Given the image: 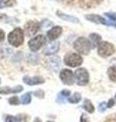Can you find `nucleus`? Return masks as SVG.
Wrapping results in <instances>:
<instances>
[{
	"mask_svg": "<svg viewBox=\"0 0 116 122\" xmlns=\"http://www.w3.org/2000/svg\"><path fill=\"white\" fill-rule=\"evenodd\" d=\"M60 79L63 83L68 86H71L74 82V76L70 69H62V71L60 72Z\"/></svg>",
	"mask_w": 116,
	"mask_h": 122,
	"instance_id": "9",
	"label": "nucleus"
},
{
	"mask_svg": "<svg viewBox=\"0 0 116 122\" xmlns=\"http://www.w3.org/2000/svg\"><path fill=\"white\" fill-rule=\"evenodd\" d=\"M80 122H90L89 121V117L86 114H83L82 115V117H80Z\"/></svg>",
	"mask_w": 116,
	"mask_h": 122,
	"instance_id": "28",
	"label": "nucleus"
},
{
	"mask_svg": "<svg viewBox=\"0 0 116 122\" xmlns=\"http://www.w3.org/2000/svg\"><path fill=\"white\" fill-rule=\"evenodd\" d=\"M84 108L87 110V112H89V113H93L94 112V106H93V104H92V102L90 101V100H88V99H86L84 100Z\"/></svg>",
	"mask_w": 116,
	"mask_h": 122,
	"instance_id": "18",
	"label": "nucleus"
},
{
	"mask_svg": "<svg viewBox=\"0 0 116 122\" xmlns=\"http://www.w3.org/2000/svg\"><path fill=\"white\" fill-rule=\"evenodd\" d=\"M105 15L106 16L109 18L110 20H112V21H115L116 20V13H114V12H107V13H105Z\"/></svg>",
	"mask_w": 116,
	"mask_h": 122,
	"instance_id": "26",
	"label": "nucleus"
},
{
	"mask_svg": "<svg viewBox=\"0 0 116 122\" xmlns=\"http://www.w3.org/2000/svg\"><path fill=\"white\" fill-rule=\"evenodd\" d=\"M31 99H32V95H31V93H26V94L24 95V96H21V101L22 104L26 105V104H29V103L31 102Z\"/></svg>",
	"mask_w": 116,
	"mask_h": 122,
	"instance_id": "22",
	"label": "nucleus"
},
{
	"mask_svg": "<svg viewBox=\"0 0 116 122\" xmlns=\"http://www.w3.org/2000/svg\"><path fill=\"white\" fill-rule=\"evenodd\" d=\"M4 38H5V34H4V32H3L1 29H0V42L4 40Z\"/></svg>",
	"mask_w": 116,
	"mask_h": 122,
	"instance_id": "30",
	"label": "nucleus"
},
{
	"mask_svg": "<svg viewBox=\"0 0 116 122\" xmlns=\"http://www.w3.org/2000/svg\"><path fill=\"white\" fill-rule=\"evenodd\" d=\"M2 17H3V15H2V14H0V18H2Z\"/></svg>",
	"mask_w": 116,
	"mask_h": 122,
	"instance_id": "33",
	"label": "nucleus"
},
{
	"mask_svg": "<svg viewBox=\"0 0 116 122\" xmlns=\"http://www.w3.org/2000/svg\"><path fill=\"white\" fill-rule=\"evenodd\" d=\"M5 122H21V118H19V116H11V115H7L5 117Z\"/></svg>",
	"mask_w": 116,
	"mask_h": 122,
	"instance_id": "23",
	"label": "nucleus"
},
{
	"mask_svg": "<svg viewBox=\"0 0 116 122\" xmlns=\"http://www.w3.org/2000/svg\"><path fill=\"white\" fill-rule=\"evenodd\" d=\"M48 122H53V121H48Z\"/></svg>",
	"mask_w": 116,
	"mask_h": 122,
	"instance_id": "34",
	"label": "nucleus"
},
{
	"mask_svg": "<svg viewBox=\"0 0 116 122\" xmlns=\"http://www.w3.org/2000/svg\"><path fill=\"white\" fill-rule=\"evenodd\" d=\"M60 48V44L59 42H52V43H50L49 45H47V47L44 49V54L45 55H52V54H55V53L58 52Z\"/></svg>",
	"mask_w": 116,
	"mask_h": 122,
	"instance_id": "11",
	"label": "nucleus"
},
{
	"mask_svg": "<svg viewBox=\"0 0 116 122\" xmlns=\"http://www.w3.org/2000/svg\"><path fill=\"white\" fill-rule=\"evenodd\" d=\"M74 49L79 53H80V54L87 55L90 53L91 49H92L91 42L89 40H87L86 38L80 37L74 42Z\"/></svg>",
	"mask_w": 116,
	"mask_h": 122,
	"instance_id": "1",
	"label": "nucleus"
},
{
	"mask_svg": "<svg viewBox=\"0 0 116 122\" xmlns=\"http://www.w3.org/2000/svg\"><path fill=\"white\" fill-rule=\"evenodd\" d=\"M69 95H70V92H69L68 90H63V91H61L60 93L58 94L57 99H56V102H57V103H64L65 99H66L67 97H69Z\"/></svg>",
	"mask_w": 116,
	"mask_h": 122,
	"instance_id": "16",
	"label": "nucleus"
},
{
	"mask_svg": "<svg viewBox=\"0 0 116 122\" xmlns=\"http://www.w3.org/2000/svg\"><path fill=\"white\" fill-rule=\"evenodd\" d=\"M15 4V0H0V8L9 7Z\"/></svg>",
	"mask_w": 116,
	"mask_h": 122,
	"instance_id": "19",
	"label": "nucleus"
},
{
	"mask_svg": "<svg viewBox=\"0 0 116 122\" xmlns=\"http://www.w3.org/2000/svg\"><path fill=\"white\" fill-rule=\"evenodd\" d=\"M99 1H100V0H99Z\"/></svg>",
	"mask_w": 116,
	"mask_h": 122,
	"instance_id": "37",
	"label": "nucleus"
},
{
	"mask_svg": "<svg viewBox=\"0 0 116 122\" xmlns=\"http://www.w3.org/2000/svg\"><path fill=\"white\" fill-rule=\"evenodd\" d=\"M34 122H42V121H41L40 119H39V118H36V119L34 120Z\"/></svg>",
	"mask_w": 116,
	"mask_h": 122,
	"instance_id": "32",
	"label": "nucleus"
},
{
	"mask_svg": "<svg viewBox=\"0 0 116 122\" xmlns=\"http://www.w3.org/2000/svg\"><path fill=\"white\" fill-rule=\"evenodd\" d=\"M53 24L50 20H43V22H42V24L40 25V26H41V30H46L48 28V26H51Z\"/></svg>",
	"mask_w": 116,
	"mask_h": 122,
	"instance_id": "24",
	"label": "nucleus"
},
{
	"mask_svg": "<svg viewBox=\"0 0 116 122\" xmlns=\"http://www.w3.org/2000/svg\"><path fill=\"white\" fill-rule=\"evenodd\" d=\"M115 52L114 46L108 43V42H101V44L98 46V53L101 57H108L112 55Z\"/></svg>",
	"mask_w": 116,
	"mask_h": 122,
	"instance_id": "4",
	"label": "nucleus"
},
{
	"mask_svg": "<svg viewBox=\"0 0 116 122\" xmlns=\"http://www.w3.org/2000/svg\"><path fill=\"white\" fill-rule=\"evenodd\" d=\"M8 42L14 47H18V46L22 45L24 43V32L21 28L14 29L8 35Z\"/></svg>",
	"mask_w": 116,
	"mask_h": 122,
	"instance_id": "2",
	"label": "nucleus"
},
{
	"mask_svg": "<svg viewBox=\"0 0 116 122\" xmlns=\"http://www.w3.org/2000/svg\"><path fill=\"white\" fill-rule=\"evenodd\" d=\"M108 75L112 81H116V66H111L108 69Z\"/></svg>",
	"mask_w": 116,
	"mask_h": 122,
	"instance_id": "21",
	"label": "nucleus"
},
{
	"mask_svg": "<svg viewBox=\"0 0 116 122\" xmlns=\"http://www.w3.org/2000/svg\"><path fill=\"white\" fill-rule=\"evenodd\" d=\"M57 15L59 16L60 18H62L63 20H67V21H71V22H74V24H77L79 22V20L74 16H71V15H66V14H63V13H60V12H57Z\"/></svg>",
	"mask_w": 116,
	"mask_h": 122,
	"instance_id": "17",
	"label": "nucleus"
},
{
	"mask_svg": "<svg viewBox=\"0 0 116 122\" xmlns=\"http://www.w3.org/2000/svg\"><path fill=\"white\" fill-rule=\"evenodd\" d=\"M74 78L79 86H86L89 82V72L84 68H79L75 70Z\"/></svg>",
	"mask_w": 116,
	"mask_h": 122,
	"instance_id": "6",
	"label": "nucleus"
},
{
	"mask_svg": "<svg viewBox=\"0 0 116 122\" xmlns=\"http://www.w3.org/2000/svg\"><path fill=\"white\" fill-rule=\"evenodd\" d=\"M47 65L51 70L58 71V69L60 68V65H61V60L59 57H57V56L49 57L47 59Z\"/></svg>",
	"mask_w": 116,
	"mask_h": 122,
	"instance_id": "10",
	"label": "nucleus"
},
{
	"mask_svg": "<svg viewBox=\"0 0 116 122\" xmlns=\"http://www.w3.org/2000/svg\"><path fill=\"white\" fill-rule=\"evenodd\" d=\"M45 81L43 77L40 76H34V77H29V76H25L24 77V82L26 83L29 86H36V85H40L43 83Z\"/></svg>",
	"mask_w": 116,
	"mask_h": 122,
	"instance_id": "13",
	"label": "nucleus"
},
{
	"mask_svg": "<svg viewBox=\"0 0 116 122\" xmlns=\"http://www.w3.org/2000/svg\"><path fill=\"white\" fill-rule=\"evenodd\" d=\"M61 34H62V28L61 26H54L50 30H48L47 33V37L49 40L54 41L55 39H57Z\"/></svg>",
	"mask_w": 116,
	"mask_h": 122,
	"instance_id": "12",
	"label": "nucleus"
},
{
	"mask_svg": "<svg viewBox=\"0 0 116 122\" xmlns=\"http://www.w3.org/2000/svg\"><path fill=\"white\" fill-rule=\"evenodd\" d=\"M41 29L40 24H38L37 21H29L26 22L25 25V33L26 36L28 37H33L34 35H36L38 33V30Z\"/></svg>",
	"mask_w": 116,
	"mask_h": 122,
	"instance_id": "7",
	"label": "nucleus"
},
{
	"mask_svg": "<svg viewBox=\"0 0 116 122\" xmlns=\"http://www.w3.org/2000/svg\"><path fill=\"white\" fill-rule=\"evenodd\" d=\"M22 91V86H17L15 87H2L0 89V94L1 95H7V94H14V93H19Z\"/></svg>",
	"mask_w": 116,
	"mask_h": 122,
	"instance_id": "14",
	"label": "nucleus"
},
{
	"mask_svg": "<svg viewBox=\"0 0 116 122\" xmlns=\"http://www.w3.org/2000/svg\"><path fill=\"white\" fill-rule=\"evenodd\" d=\"M45 43H46V38H45V36H43V35H38V36H35L33 39L30 40V42H29V47L31 49V51L36 52Z\"/></svg>",
	"mask_w": 116,
	"mask_h": 122,
	"instance_id": "5",
	"label": "nucleus"
},
{
	"mask_svg": "<svg viewBox=\"0 0 116 122\" xmlns=\"http://www.w3.org/2000/svg\"><path fill=\"white\" fill-rule=\"evenodd\" d=\"M80 99H82V96H80V94L75 93V94H73L71 97L68 98V102H69V103H72V104H75V103H79V102L80 101Z\"/></svg>",
	"mask_w": 116,
	"mask_h": 122,
	"instance_id": "20",
	"label": "nucleus"
},
{
	"mask_svg": "<svg viewBox=\"0 0 116 122\" xmlns=\"http://www.w3.org/2000/svg\"><path fill=\"white\" fill-rule=\"evenodd\" d=\"M115 26H116V25H115Z\"/></svg>",
	"mask_w": 116,
	"mask_h": 122,
	"instance_id": "36",
	"label": "nucleus"
},
{
	"mask_svg": "<svg viewBox=\"0 0 116 122\" xmlns=\"http://www.w3.org/2000/svg\"><path fill=\"white\" fill-rule=\"evenodd\" d=\"M115 98H116V95H115Z\"/></svg>",
	"mask_w": 116,
	"mask_h": 122,
	"instance_id": "35",
	"label": "nucleus"
},
{
	"mask_svg": "<svg viewBox=\"0 0 116 122\" xmlns=\"http://www.w3.org/2000/svg\"><path fill=\"white\" fill-rule=\"evenodd\" d=\"M8 102H9V104L10 105H18L19 103V99L17 98V97H12V98H10L9 100H8Z\"/></svg>",
	"mask_w": 116,
	"mask_h": 122,
	"instance_id": "25",
	"label": "nucleus"
},
{
	"mask_svg": "<svg viewBox=\"0 0 116 122\" xmlns=\"http://www.w3.org/2000/svg\"><path fill=\"white\" fill-rule=\"evenodd\" d=\"M107 105H108V107H109V108H111V107L114 105V101H113V100H109V103H108Z\"/></svg>",
	"mask_w": 116,
	"mask_h": 122,
	"instance_id": "31",
	"label": "nucleus"
},
{
	"mask_svg": "<svg viewBox=\"0 0 116 122\" xmlns=\"http://www.w3.org/2000/svg\"><path fill=\"white\" fill-rule=\"evenodd\" d=\"M86 18H87L88 20L92 21V22H95V24H101V25H113V26H115V25H116V24H114L113 21L107 20L104 17L100 16V15H97V14H89V15H86Z\"/></svg>",
	"mask_w": 116,
	"mask_h": 122,
	"instance_id": "8",
	"label": "nucleus"
},
{
	"mask_svg": "<svg viewBox=\"0 0 116 122\" xmlns=\"http://www.w3.org/2000/svg\"><path fill=\"white\" fill-rule=\"evenodd\" d=\"M64 63L70 67H77L83 63V58L77 53H69L64 57Z\"/></svg>",
	"mask_w": 116,
	"mask_h": 122,
	"instance_id": "3",
	"label": "nucleus"
},
{
	"mask_svg": "<svg viewBox=\"0 0 116 122\" xmlns=\"http://www.w3.org/2000/svg\"><path fill=\"white\" fill-rule=\"evenodd\" d=\"M90 42H91V45L92 47H98V46L101 44L102 42V38L98 34H91L90 35Z\"/></svg>",
	"mask_w": 116,
	"mask_h": 122,
	"instance_id": "15",
	"label": "nucleus"
},
{
	"mask_svg": "<svg viewBox=\"0 0 116 122\" xmlns=\"http://www.w3.org/2000/svg\"><path fill=\"white\" fill-rule=\"evenodd\" d=\"M35 96H37V97H40V98H43L44 97V95H43V91H36L35 92Z\"/></svg>",
	"mask_w": 116,
	"mask_h": 122,
	"instance_id": "29",
	"label": "nucleus"
},
{
	"mask_svg": "<svg viewBox=\"0 0 116 122\" xmlns=\"http://www.w3.org/2000/svg\"><path fill=\"white\" fill-rule=\"evenodd\" d=\"M107 107H108V105L106 104V103H101V104L99 105V110L101 112H103V111H105V110L107 109Z\"/></svg>",
	"mask_w": 116,
	"mask_h": 122,
	"instance_id": "27",
	"label": "nucleus"
}]
</instances>
